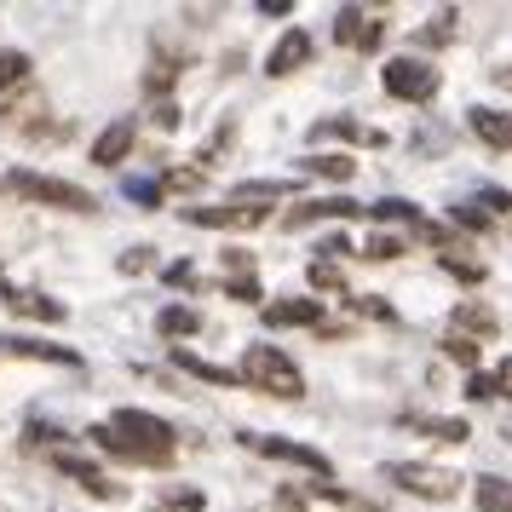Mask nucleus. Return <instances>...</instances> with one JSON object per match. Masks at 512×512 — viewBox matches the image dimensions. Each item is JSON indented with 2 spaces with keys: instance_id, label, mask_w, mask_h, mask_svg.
Listing matches in <instances>:
<instances>
[{
  "instance_id": "obj_1",
  "label": "nucleus",
  "mask_w": 512,
  "mask_h": 512,
  "mask_svg": "<svg viewBox=\"0 0 512 512\" xmlns=\"http://www.w3.org/2000/svg\"><path fill=\"white\" fill-rule=\"evenodd\" d=\"M87 438L104 449V455H116V461H133V466H167L173 461V426L156 415H144V409H116V415L93 426Z\"/></svg>"
},
{
  "instance_id": "obj_2",
  "label": "nucleus",
  "mask_w": 512,
  "mask_h": 512,
  "mask_svg": "<svg viewBox=\"0 0 512 512\" xmlns=\"http://www.w3.org/2000/svg\"><path fill=\"white\" fill-rule=\"evenodd\" d=\"M242 380H248L254 392H265V397H300L305 392L294 357L277 351V346H248L242 351Z\"/></svg>"
},
{
  "instance_id": "obj_3",
  "label": "nucleus",
  "mask_w": 512,
  "mask_h": 512,
  "mask_svg": "<svg viewBox=\"0 0 512 512\" xmlns=\"http://www.w3.org/2000/svg\"><path fill=\"white\" fill-rule=\"evenodd\" d=\"M6 185L18 190L24 202H47V208H64V213H93V190L70 185V179H47V173H12Z\"/></svg>"
},
{
  "instance_id": "obj_4",
  "label": "nucleus",
  "mask_w": 512,
  "mask_h": 512,
  "mask_svg": "<svg viewBox=\"0 0 512 512\" xmlns=\"http://www.w3.org/2000/svg\"><path fill=\"white\" fill-rule=\"evenodd\" d=\"M386 478L403 484L409 495H426V501H455V495H461V478H455V472H443V466L397 461V466H386Z\"/></svg>"
},
{
  "instance_id": "obj_5",
  "label": "nucleus",
  "mask_w": 512,
  "mask_h": 512,
  "mask_svg": "<svg viewBox=\"0 0 512 512\" xmlns=\"http://www.w3.org/2000/svg\"><path fill=\"white\" fill-rule=\"evenodd\" d=\"M380 87L403 104H420V98L438 93V70L432 64H420V58H392L386 70H380Z\"/></svg>"
},
{
  "instance_id": "obj_6",
  "label": "nucleus",
  "mask_w": 512,
  "mask_h": 512,
  "mask_svg": "<svg viewBox=\"0 0 512 512\" xmlns=\"http://www.w3.org/2000/svg\"><path fill=\"white\" fill-rule=\"evenodd\" d=\"M265 219H271V213L254 208V202H242V196L219 202V208H185V225H208V231H254Z\"/></svg>"
},
{
  "instance_id": "obj_7",
  "label": "nucleus",
  "mask_w": 512,
  "mask_h": 512,
  "mask_svg": "<svg viewBox=\"0 0 512 512\" xmlns=\"http://www.w3.org/2000/svg\"><path fill=\"white\" fill-rule=\"evenodd\" d=\"M363 202H351V196H323V202H300V208L282 213V231H305V225H317V219H357Z\"/></svg>"
},
{
  "instance_id": "obj_8",
  "label": "nucleus",
  "mask_w": 512,
  "mask_h": 512,
  "mask_svg": "<svg viewBox=\"0 0 512 512\" xmlns=\"http://www.w3.org/2000/svg\"><path fill=\"white\" fill-rule=\"evenodd\" d=\"M449 334H461V340L478 346V340H495V334H501V317H495L489 305L461 300V305H455V317H449Z\"/></svg>"
},
{
  "instance_id": "obj_9",
  "label": "nucleus",
  "mask_w": 512,
  "mask_h": 512,
  "mask_svg": "<svg viewBox=\"0 0 512 512\" xmlns=\"http://www.w3.org/2000/svg\"><path fill=\"white\" fill-rule=\"evenodd\" d=\"M271 461H288V466H305V472H317V478H328L334 472V461H328L323 449H305V443H288V438H254Z\"/></svg>"
},
{
  "instance_id": "obj_10",
  "label": "nucleus",
  "mask_w": 512,
  "mask_h": 512,
  "mask_svg": "<svg viewBox=\"0 0 512 512\" xmlns=\"http://www.w3.org/2000/svg\"><path fill=\"white\" fill-rule=\"evenodd\" d=\"M305 58H311V35L305 29H288L277 47H271V58H265V75H294V70H305Z\"/></svg>"
},
{
  "instance_id": "obj_11",
  "label": "nucleus",
  "mask_w": 512,
  "mask_h": 512,
  "mask_svg": "<svg viewBox=\"0 0 512 512\" xmlns=\"http://www.w3.org/2000/svg\"><path fill=\"white\" fill-rule=\"evenodd\" d=\"M265 323L271 328H317L323 323V305L317 300H271L265 305Z\"/></svg>"
},
{
  "instance_id": "obj_12",
  "label": "nucleus",
  "mask_w": 512,
  "mask_h": 512,
  "mask_svg": "<svg viewBox=\"0 0 512 512\" xmlns=\"http://www.w3.org/2000/svg\"><path fill=\"white\" fill-rule=\"evenodd\" d=\"M466 127H472L489 150H507L512 156V116L507 110H466Z\"/></svg>"
},
{
  "instance_id": "obj_13",
  "label": "nucleus",
  "mask_w": 512,
  "mask_h": 512,
  "mask_svg": "<svg viewBox=\"0 0 512 512\" xmlns=\"http://www.w3.org/2000/svg\"><path fill=\"white\" fill-rule=\"evenodd\" d=\"M6 288V305L18 311V317H35V323H64V305L47 300V294H29V288H12V282H0Z\"/></svg>"
},
{
  "instance_id": "obj_14",
  "label": "nucleus",
  "mask_w": 512,
  "mask_h": 512,
  "mask_svg": "<svg viewBox=\"0 0 512 512\" xmlns=\"http://www.w3.org/2000/svg\"><path fill=\"white\" fill-rule=\"evenodd\" d=\"M127 150H133V121H110V127L93 139V162L116 167V162H127Z\"/></svg>"
},
{
  "instance_id": "obj_15",
  "label": "nucleus",
  "mask_w": 512,
  "mask_h": 512,
  "mask_svg": "<svg viewBox=\"0 0 512 512\" xmlns=\"http://www.w3.org/2000/svg\"><path fill=\"white\" fill-rule=\"evenodd\" d=\"M0 351H12V357H41V363H64V369H75V363H81L70 346H47V340H24V334H6V340H0Z\"/></svg>"
},
{
  "instance_id": "obj_16",
  "label": "nucleus",
  "mask_w": 512,
  "mask_h": 512,
  "mask_svg": "<svg viewBox=\"0 0 512 512\" xmlns=\"http://www.w3.org/2000/svg\"><path fill=\"white\" fill-rule=\"evenodd\" d=\"M173 363L185 374H196V380H208V386H236L242 374H231V369H219V363H208V357H196L190 346H173Z\"/></svg>"
},
{
  "instance_id": "obj_17",
  "label": "nucleus",
  "mask_w": 512,
  "mask_h": 512,
  "mask_svg": "<svg viewBox=\"0 0 512 512\" xmlns=\"http://www.w3.org/2000/svg\"><path fill=\"white\" fill-rule=\"evenodd\" d=\"M58 466H64V472H70V478L87 489V495H98V501H110V495H116V484H110L104 472H93L87 461H75V455H58Z\"/></svg>"
},
{
  "instance_id": "obj_18",
  "label": "nucleus",
  "mask_w": 512,
  "mask_h": 512,
  "mask_svg": "<svg viewBox=\"0 0 512 512\" xmlns=\"http://www.w3.org/2000/svg\"><path fill=\"white\" fill-rule=\"evenodd\" d=\"M403 426H415V432H426V438H438V443H466V438H472V426H466V420H449V415L403 420Z\"/></svg>"
},
{
  "instance_id": "obj_19",
  "label": "nucleus",
  "mask_w": 512,
  "mask_h": 512,
  "mask_svg": "<svg viewBox=\"0 0 512 512\" xmlns=\"http://www.w3.org/2000/svg\"><path fill=\"white\" fill-rule=\"evenodd\" d=\"M156 328H162L167 340H185V334H196V328H202V317H196L190 305H167L162 317H156Z\"/></svg>"
},
{
  "instance_id": "obj_20",
  "label": "nucleus",
  "mask_w": 512,
  "mask_h": 512,
  "mask_svg": "<svg viewBox=\"0 0 512 512\" xmlns=\"http://www.w3.org/2000/svg\"><path fill=\"white\" fill-rule=\"evenodd\" d=\"M363 29H369V12H363V6L334 12V41H340V47H357V41H363Z\"/></svg>"
},
{
  "instance_id": "obj_21",
  "label": "nucleus",
  "mask_w": 512,
  "mask_h": 512,
  "mask_svg": "<svg viewBox=\"0 0 512 512\" xmlns=\"http://www.w3.org/2000/svg\"><path fill=\"white\" fill-rule=\"evenodd\" d=\"M478 512H512V484L507 478H478Z\"/></svg>"
},
{
  "instance_id": "obj_22",
  "label": "nucleus",
  "mask_w": 512,
  "mask_h": 512,
  "mask_svg": "<svg viewBox=\"0 0 512 512\" xmlns=\"http://www.w3.org/2000/svg\"><path fill=\"white\" fill-rule=\"evenodd\" d=\"M305 173H317V179H340V185H346L351 173H357V162H351L346 150H340V156H305Z\"/></svg>"
},
{
  "instance_id": "obj_23",
  "label": "nucleus",
  "mask_w": 512,
  "mask_h": 512,
  "mask_svg": "<svg viewBox=\"0 0 512 512\" xmlns=\"http://www.w3.org/2000/svg\"><path fill=\"white\" fill-rule=\"evenodd\" d=\"M29 81V58L24 52H0V93L6 87H24Z\"/></svg>"
},
{
  "instance_id": "obj_24",
  "label": "nucleus",
  "mask_w": 512,
  "mask_h": 512,
  "mask_svg": "<svg viewBox=\"0 0 512 512\" xmlns=\"http://www.w3.org/2000/svg\"><path fill=\"white\" fill-rule=\"evenodd\" d=\"M443 357H455L466 374H478V346H472V340H461V334H443Z\"/></svg>"
},
{
  "instance_id": "obj_25",
  "label": "nucleus",
  "mask_w": 512,
  "mask_h": 512,
  "mask_svg": "<svg viewBox=\"0 0 512 512\" xmlns=\"http://www.w3.org/2000/svg\"><path fill=\"white\" fill-rule=\"evenodd\" d=\"M173 75H179V64H173V58H156L150 75H144V93H167V87H173Z\"/></svg>"
},
{
  "instance_id": "obj_26",
  "label": "nucleus",
  "mask_w": 512,
  "mask_h": 512,
  "mask_svg": "<svg viewBox=\"0 0 512 512\" xmlns=\"http://www.w3.org/2000/svg\"><path fill=\"white\" fill-rule=\"evenodd\" d=\"M438 265H443V271H449V277L472 282V288H478V282H484V265H472V259H461V254H443Z\"/></svg>"
},
{
  "instance_id": "obj_27",
  "label": "nucleus",
  "mask_w": 512,
  "mask_h": 512,
  "mask_svg": "<svg viewBox=\"0 0 512 512\" xmlns=\"http://www.w3.org/2000/svg\"><path fill=\"white\" fill-rule=\"evenodd\" d=\"M317 139H374V133H363V127H357V121H323V127H317Z\"/></svg>"
},
{
  "instance_id": "obj_28",
  "label": "nucleus",
  "mask_w": 512,
  "mask_h": 512,
  "mask_svg": "<svg viewBox=\"0 0 512 512\" xmlns=\"http://www.w3.org/2000/svg\"><path fill=\"white\" fill-rule=\"evenodd\" d=\"M311 282H317V288H328V294H340V288H346V271L317 259V265H311Z\"/></svg>"
},
{
  "instance_id": "obj_29",
  "label": "nucleus",
  "mask_w": 512,
  "mask_h": 512,
  "mask_svg": "<svg viewBox=\"0 0 512 512\" xmlns=\"http://www.w3.org/2000/svg\"><path fill=\"white\" fill-rule=\"evenodd\" d=\"M156 185H162V190H196V185H202V167H173V173L156 179Z\"/></svg>"
},
{
  "instance_id": "obj_30",
  "label": "nucleus",
  "mask_w": 512,
  "mask_h": 512,
  "mask_svg": "<svg viewBox=\"0 0 512 512\" xmlns=\"http://www.w3.org/2000/svg\"><path fill=\"white\" fill-rule=\"evenodd\" d=\"M162 512H202V489H173L162 501Z\"/></svg>"
},
{
  "instance_id": "obj_31",
  "label": "nucleus",
  "mask_w": 512,
  "mask_h": 512,
  "mask_svg": "<svg viewBox=\"0 0 512 512\" xmlns=\"http://www.w3.org/2000/svg\"><path fill=\"white\" fill-rule=\"evenodd\" d=\"M363 213H374V219H415V202H403V196H386L380 208H363Z\"/></svg>"
},
{
  "instance_id": "obj_32",
  "label": "nucleus",
  "mask_w": 512,
  "mask_h": 512,
  "mask_svg": "<svg viewBox=\"0 0 512 512\" xmlns=\"http://www.w3.org/2000/svg\"><path fill=\"white\" fill-rule=\"evenodd\" d=\"M455 225H466V231L484 236V231H489V213H478L472 202H455Z\"/></svg>"
},
{
  "instance_id": "obj_33",
  "label": "nucleus",
  "mask_w": 512,
  "mask_h": 512,
  "mask_svg": "<svg viewBox=\"0 0 512 512\" xmlns=\"http://www.w3.org/2000/svg\"><path fill=\"white\" fill-rule=\"evenodd\" d=\"M363 254H369V259H397V254H403V242L380 231V236H369V248H363Z\"/></svg>"
},
{
  "instance_id": "obj_34",
  "label": "nucleus",
  "mask_w": 512,
  "mask_h": 512,
  "mask_svg": "<svg viewBox=\"0 0 512 512\" xmlns=\"http://www.w3.org/2000/svg\"><path fill=\"white\" fill-rule=\"evenodd\" d=\"M466 397H472V403H484V397H495V380H489L484 369H478V374H466Z\"/></svg>"
},
{
  "instance_id": "obj_35",
  "label": "nucleus",
  "mask_w": 512,
  "mask_h": 512,
  "mask_svg": "<svg viewBox=\"0 0 512 512\" xmlns=\"http://www.w3.org/2000/svg\"><path fill=\"white\" fill-rule=\"evenodd\" d=\"M225 294H231V300H265L254 277H231V282H225Z\"/></svg>"
},
{
  "instance_id": "obj_36",
  "label": "nucleus",
  "mask_w": 512,
  "mask_h": 512,
  "mask_svg": "<svg viewBox=\"0 0 512 512\" xmlns=\"http://www.w3.org/2000/svg\"><path fill=\"white\" fill-rule=\"evenodd\" d=\"M121 271H127V277L150 271V248H127V254H121Z\"/></svg>"
},
{
  "instance_id": "obj_37",
  "label": "nucleus",
  "mask_w": 512,
  "mask_h": 512,
  "mask_svg": "<svg viewBox=\"0 0 512 512\" xmlns=\"http://www.w3.org/2000/svg\"><path fill=\"white\" fill-rule=\"evenodd\" d=\"M127 196H133V202H144V208H156V202H162V185H144V179H133V185H127Z\"/></svg>"
},
{
  "instance_id": "obj_38",
  "label": "nucleus",
  "mask_w": 512,
  "mask_h": 512,
  "mask_svg": "<svg viewBox=\"0 0 512 512\" xmlns=\"http://www.w3.org/2000/svg\"><path fill=\"white\" fill-rule=\"evenodd\" d=\"M380 41H386V24H380V18H369V29H363V41H357V52H374Z\"/></svg>"
},
{
  "instance_id": "obj_39",
  "label": "nucleus",
  "mask_w": 512,
  "mask_h": 512,
  "mask_svg": "<svg viewBox=\"0 0 512 512\" xmlns=\"http://www.w3.org/2000/svg\"><path fill=\"white\" fill-rule=\"evenodd\" d=\"M156 127H167V133L179 127V104H173V98H162V104H156Z\"/></svg>"
},
{
  "instance_id": "obj_40",
  "label": "nucleus",
  "mask_w": 512,
  "mask_h": 512,
  "mask_svg": "<svg viewBox=\"0 0 512 512\" xmlns=\"http://www.w3.org/2000/svg\"><path fill=\"white\" fill-rule=\"evenodd\" d=\"M478 202H484V208H495V213H512V196H507V190H478Z\"/></svg>"
},
{
  "instance_id": "obj_41",
  "label": "nucleus",
  "mask_w": 512,
  "mask_h": 512,
  "mask_svg": "<svg viewBox=\"0 0 512 512\" xmlns=\"http://www.w3.org/2000/svg\"><path fill=\"white\" fill-rule=\"evenodd\" d=\"M489 380H495V397H512V357H507L495 374H489Z\"/></svg>"
},
{
  "instance_id": "obj_42",
  "label": "nucleus",
  "mask_w": 512,
  "mask_h": 512,
  "mask_svg": "<svg viewBox=\"0 0 512 512\" xmlns=\"http://www.w3.org/2000/svg\"><path fill=\"white\" fill-rule=\"evenodd\" d=\"M277 512H305V501L294 495V489H277Z\"/></svg>"
},
{
  "instance_id": "obj_43",
  "label": "nucleus",
  "mask_w": 512,
  "mask_h": 512,
  "mask_svg": "<svg viewBox=\"0 0 512 512\" xmlns=\"http://www.w3.org/2000/svg\"><path fill=\"white\" fill-rule=\"evenodd\" d=\"M495 81H507V87H512V64H507V70H495Z\"/></svg>"
}]
</instances>
